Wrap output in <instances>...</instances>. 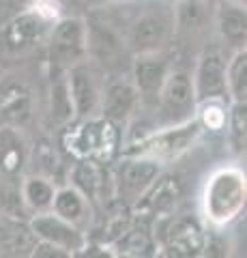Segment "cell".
<instances>
[{
  "instance_id": "cell-6",
  "label": "cell",
  "mask_w": 247,
  "mask_h": 258,
  "mask_svg": "<svg viewBox=\"0 0 247 258\" xmlns=\"http://www.w3.org/2000/svg\"><path fill=\"white\" fill-rule=\"evenodd\" d=\"M170 35V20L161 13H146L133 24L131 45L140 54H153L166 43Z\"/></svg>"
},
{
  "instance_id": "cell-25",
  "label": "cell",
  "mask_w": 247,
  "mask_h": 258,
  "mask_svg": "<svg viewBox=\"0 0 247 258\" xmlns=\"http://www.w3.org/2000/svg\"><path fill=\"white\" fill-rule=\"evenodd\" d=\"M54 168H56V155L50 149V144H41L35 151V170H39L41 174H52Z\"/></svg>"
},
{
  "instance_id": "cell-16",
  "label": "cell",
  "mask_w": 247,
  "mask_h": 258,
  "mask_svg": "<svg viewBox=\"0 0 247 258\" xmlns=\"http://www.w3.org/2000/svg\"><path fill=\"white\" fill-rule=\"evenodd\" d=\"M35 247V232L20 222L9 217L0 220V252L7 254H24Z\"/></svg>"
},
{
  "instance_id": "cell-15",
  "label": "cell",
  "mask_w": 247,
  "mask_h": 258,
  "mask_svg": "<svg viewBox=\"0 0 247 258\" xmlns=\"http://www.w3.org/2000/svg\"><path fill=\"white\" fill-rule=\"evenodd\" d=\"M133 76L140 93L159 95V88H161L166 76H168V64H166V60L157 58V56L144 54V58H138V62H135Z\"/></svg>"
},
{
  "instance_id": "cell-1",
  "label": "cell",
  "mask_w": 247,
  "mask_h": 258,
  "mask_svg": "<svg viewBox=\"0 0 247 258\" xmlns=\"http://www.w3.org/2000/svg\"><path fill=\"white\" fill-rule=\"evenodd\" d=\"M245 205V174L236 168L215 172L204 189V213L213 224H226Z\"/></svg>"
},
{
  "instance_id": "cell-17",
  "label": "cell",
  "mask_w": 247,
  "mask_h": 258,
  "mask_svg": "<svg viewBox=\"0 0 247 258\" xmlns=\"http://www.w3.org/2000/svg\"><path fill=\"white\" fill-rule=\"evenodd\" d=\"M217 24L224 39L234 45V47H245V37H247V18L245 9L236 5H221L217 13Z\"/></svg>"
},
{
  "instance_id": "cell-7",
  "label": "cell",
  "mask_w": 247,
  "mask_h": 258,
  "mask_svg": "<svg viewBox=\"0 0 247 258\" xmlns=\"http://www.w3.org/2000/svg\"><path fill=\"white\" fill-rule=\"evenodd\" d=\"M198 134H200V123L198 120H187L185 125L168 129V132L155 136L153 140H148L146 151L153 153L157 159H172L181 155L183 151H187Z\"/></svg>"
},
{
  "instance_id": "cell-12",
  "label": "cell",
  "mask_w": 247,
  "mask_h": 258,
  "mask_svg": "<svg viewBox=\"0 0 247 258\" xmlns=\"http://www.w3.org/2000/svg\"><path fill=\"white\" fill-rule=\"evenodd\" d=\"M69 99L73 103V108L77 114H91L97 106L99 93L95 86V80L91 76V71L86 67H73L69 76Z\"/></svg>"
},
{
  "instance_id": "cell-20",
  "label": "cell",
  "mask_w": 247,
  "mask_h": 258,
  "mask_svg": "<svg viewBox=\"0 0 247 258\" xmlns=\"http://www.w3.org/2000/svg\"><path fill=\"white\" fill-rule=\"evenodd\" d=\"M179 198H181V185L177 179L168 176V179H163L161 183L155 185V189L148 198V207L153 213H166L177 205Z\"/></svg>"
},
{
  "instance_id": "cell-9",
  "label": "cell",
  "mask_w": 247,
  "mask_h": 258,
  "mask_svg": "<svg viewBox=\"0 0 247 258\" xmlns=\"http://www.w3.org/2000/svg\"><path fill=\"white\" fill-rule=\"evenodd\" d=\"M47 32V20L41 18L39 13H26L15 18L9 26L5 28L3 39L9 50H26V47L39 43Z\"/></svg>"
},
{
  "instance_id": "cell-2",
  "label": "cell",
  "mask_w": 247,
  "mask_h": 258,
  "mask_svg": "<svg viewBox=\"0 0 247 258\" xmlns=\"http://www.w3.org/2000/svg\"><path fill=\"white\" fill-rule=\"evenodd\" d=\"M67 149L73 155L82 159H93L97 164H106L112 159L118 142V134L112 125V120L99 118L89 120L75 127L73 132L67 136Z\"/></svg>"
},
{
  "instance_id": "cell-8",
  "label": "cell",
  "mask_w": 247,
  "mask_h": 258,
  "mask_svg": "<svg viewBox=\"0 0 247 258\" xmlns=\"http://www.w3.org/2000/svg\"><path fill=\"white\" fill-rule=\"evenodd\" d=\"M84 26L79 20H62L52 32V58L56 62H75L84 54Z\"/></svg>"
},
{
  "instance_id": "cell-10",
  "label": "cell",
  "mask_w": 247,
  "mask_h": 258,
  "mask_svg": "<svg viewBox=\"0 0 247 258\" xmlns=\"http://www.w3.org/2000/svg\"><path fill=\"white\" fill-rule=\"evenodd\" d=\"M159 174L157 159H131L125 161L118 170V183H121V191L129 198L142 196L150 185L155 183Z\"/></svg>"
},
{
  "instance_id": "cell-23",
  "label": "cell",
  "mask_w": 247,
  "mask_h": 258,
  "mask_svg": "<svg viewBox=\"0 0 247 258\" xmlns=\"http://www.w3.org/2000/svg\"><path fill=\"white\" fill-rule=\"evenodd\" d=\"M204 5L200 0H183L179 9V24L183 28H200L204 24Z\"/></svg>"
},
{
  "instance_id": "cell-14",
  "label": "cell",
  "mask_w": 247,
  "mask_h": 258,
  "mask_svg": "<svg viewBox=\"0 0 247 258\" xmlns=\"http://www.w3.org/2000/svg\"><path fill=\"white\" fill-rule=\"evenodd\" d=\"M138 95L135 88L127 82H116L106 91V99H103V118L112 120H125L133 112Z\"/></svg>"
},
{
  "instance_id": "cell-26",
  "label": "cell",
  "mask_w": 247,
  "mask_h": 258,
  "mask_svg": "<svg viewBox=\"0 0 247 258\" xmlns=\"http://www.w3.org/2000/svg\"><path fill=\"white\" fill-rule=\"evenodd\" d=\"M202 125L213 129V132L221 129L226 125V112H224V108L217 106V103H209V106H204V110H202Z\"/></svg>"
},
{
  "instance_id": "cell-27",
  "label": "cell",
  "mask_w": 247,
  "mask_h": 258,
  "mask_svg": "<svg viewBox=\"0 0 247 258\" xmlns=\"http://www.w3.org/2000/svg\"><path fill=\"white\" fill-rule=\"evenodd\" d=\"M232 134L236 138L238 149L245 144V103H236L232 112Z\"/></svg>"
},
{
  "instance_id": "cell-24",
  "label": "cell",
  "mask_w": 247,
  "mask_h": 258,
  "mask_svg": "<svg viewBox=\"0 0 247 258\" xmlns=\"http://www.w3.org/2000/svg\"><path fill=\"white\" fill-rule=\"evenodd\" d=\"M121 247L127 254H144L146 249H150V237L146 230L135 228L121 241Z\"/></svg>"
},
{
  "instance_id": "cell-5",
  "label": "cell",
  "mask_w": 247,
  "mask_h": 258,
  "mask_svg": "<svg viewBox=\"0 0 247 258\" xmlns=\"http://www.w3.org/2000/svg\"><path fill=\"white\" fill-rule=\"evenodd\" d=\"M30 230L35 232V237L43 239L52 245H58L62 249H67V252L79 249L84 245V239L73 228V224H69L67 220H62L58 215H52V213H43L37 220H33Z\"/></svg>"
},
{
  "instance_id": "cell-22",
  "label": "cell",
  "mask_w": 247,
  "mask_h": 258,
  "mask_svg": "<svg viewBox=\"0 0 247 258\" xmlns=\"http://www.w3.org/2000/svg\"><path fill=\"white\" fill-rule=\"evenodd\" d=\"M73 181H75L77 187L86 194V196H91V198L97 196V191L101 189V181H103L97 161H93V159L82 161V164L75 168V172H73Z\"/></svg>"
},
{
  "instance_id": "cell-13",
  "label": "cell",
  "mask_w": 247,
  "mask_h": 258,
  "mask_svg": "<svg viewBox=\"0 0 247 258\" xmlns=\"http://www.w3.org/2000/svg\"><path fill=\"white\" fill-rule=\"evenodd\" d=\"M26 166V142L11 127L0 129V174L15 176Z\"/></svg>"
},
{
  "instance_id": "cell-4",
  "label": "cell",
  "mask_w": 247,
  "mask_h": 258,
  "mask_svg": "<svg viewBox=\"0 0 247 258\" xmlns=\"http://www.w3.org/2000/svg\"><path fill=\"white\" fill-rule=\"evenodd\" d=\"M194 93L198 99H217L226 93V60L221 52L211 50L202 56L200 67L196 74V88Z\"/></svg>"
},
{
  "instance_id": "cell-21",
  "label": "cell",
  "mask_w": 247,
  "mask_h": 258,
  "mask_svg": "<svg viewBox=\"0 0 247 258\" xmlns=\"http://www.w3.org/2000/svg\"><path fill=\"white\" fill-rule=\"evenodd\" d=\"M54 187L52 183L43 179V176H33L28 179L26 185H24V200L33 207V209H47L52 207V200H54Z\"/></svg>"
},
{
  "instance_id": "cell-3",
  "label": "cell",
  "mask_w": 247,
  "mask_h": 258,
  "mask_svg": "<svg viewBox=\"0 0 247 258\" xmlns=\"http://www.w3.org/2000/svg\"><path fill=\"white\" fill-rule=\"evenodd\" d=\"M159 99H161V112L172 120H179L191 112L196 101L194 82L185 71H174V74L166 76L161 88H159Z\"/></svg>"
},
{
  "instance_id": "cell-19",
  "label": "cell",
  "mask_w": 247,
  "mask_h": 258,
  "mask_svg": "<svg viewBox=\"0 0 247 258\" xmlns=\"http://www.w3.org/2000/svg\"><path fill=\"white\" fill-rule=\"evenodd\" d=\"M226 88H230V93L234 95L236 103H245L247 97V56L245 50L238 52L230 67H226Z\"/></svg>"
},
{
  "instance_id": "cell-18",
  "label": "cell",
  "mask_w": 247,
  "mask_h": 258,
  "mask_svg": "<svg viewBox=\"0 0 247 258\" xmlns=\"http://www.w3.org/2000/svg\"><path fill=\"white\" fill-rule=\"evenodd\" d=\"M52 207H54V211H56V215L62 217V220H67L69 224H77L84 217V209H86L84 198L71 187L54 194Z\"/></svg>"
},
{
  "instance_id": "cell-11",
  "label": "cell",
  "mask_w": 247,
  "mask_h": 258,
  "mask_svg": "<svg viewBox=\"0 0 247 258\" xmlns=\"http://www.w3.org/2000/svg\"><path fill=\"white\" fill-rule=\"evenodd\" d=\"M204 232L191 217H179L168 228V247L177 256H196L204 249Z\"/></svg>"
}]
</instances>
